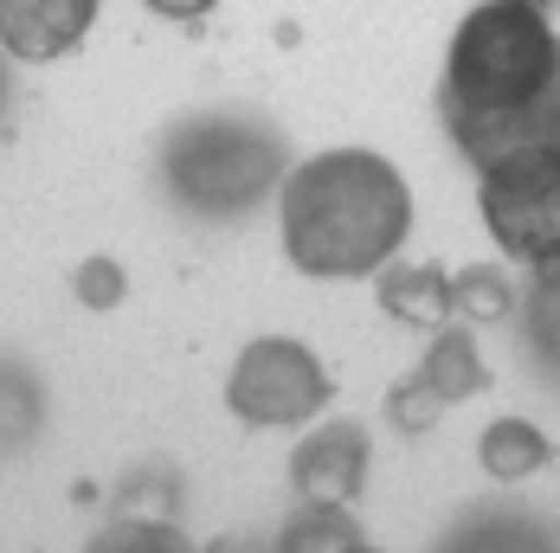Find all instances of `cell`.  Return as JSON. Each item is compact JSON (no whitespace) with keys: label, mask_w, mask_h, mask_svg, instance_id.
Returning a JSON list of instances; mask_svg holds the SVG:
<instances>
[{"label":"cell","mask_w":560,"mask_h":553,"mask_svg":"<svg viewBox=\"0 0 560 553\" xmlns=\"http://www.w3.org/2000/svg\"><path fill=\"white\" fill-rule=\"evenodd\" d=\"M439 116L464 162L490 174L522 149H560V33L528 0H483L457 20Z\"/></svg>","instance_id":"6da1fadb"},{"label":"cell","mask_w":560,"mask_h":553,"mask_svg":"<svg viewBox=\"0 0 560 553\" xmlns=\"http://www.w3.org/2000/svg\"><path fill=\"white\" fill-rule=\"evenodd\" d=\"M278 232L303 276H381L412 232V187L374 149H329L290 167L278 193Z\"/></svg>","instance_id":"7a4b0ae2"},{"label":"cell","mask_w":560,"mask_h":553,"mask_svg":"<svg viewBox=\"0 0 560 553\" xmlns=\"http://www.w3.org/2000/svg\"><path fill=\"white\" fill-rule=\"evenodd\" d=\"M290 142L258 110H194L162 136V193L174 213L200 225H232L258 213L290 180Z\"/></svg>","instance_id":"3957f363"},{"label":"cell","mask_w":560,"mask_h":553,"mask_svg":"<svg viewBox=\"0 0 560 553\" xmlns=\"http://www.w3.org/2000/svg\"><path fill=\"white\" fill-rule=\"evenodd\" d=\"M477 213L509 264L535 271L560 258V149H522L477 174Z\"/></svg>","instance_id":"277c9868"},{"label":"cell","mask_w":560,"mask_h":553,"mask_svg":"<svg viewBox=\"0 0 560 553\" xmlns=\"http://www.w3.org/2000/svg\"><path fill=\"white\" fill-rule=\"evenodd\" d=\"M329 392H336L329 367L303 341L258 334L232 361V374H225V412L245 419V425H258V432H290V425H310L329 405Z\"/></svg>","instance_id":"5b68a950"},{"label":"cell","mask_w":560,"mask_h":553,"mask_svg":"<svg viewBox=\"0 0 560 553\" xmlns=\"http://www.w3.org/2000/svg\"><path fill=\"white\" fill-rule=\"evenodd\" d=\"M290 483L303 502H354L368 490V425L329 419L290 450Z\"/></svg>","instance_id":"8992f818"},{"label":"cell","mask_w":560,"mask_h":553,"mask_svg":"<svg viewBox=\"0 0 560 553\" xmlns=\"http://www.w3.org/2000/svg\"><path fill=\"white\" fill-rule=\"evenodd\" d=\"M439 553H560V515L535 502H470L445 528Z\"/></svg>","instance_id":"52a82bcc"},{"label":"cell","mask_w":560,"mask_h":553,"mask_svg":"<svg viewBox=\"0 0 560 553\" xmlns=\"http://www.w3.org/2000/svg\"><path fill=\"white\" fill-rule=\"evenodd\" d=\"M97 20V0H0V39L20 64H52L78 52Z\"/></svg>","instance_id":"ba28073f"},{"label":"cell","mask_w":560,"mask_h":553,"mask_svg":"<svg viewBox=\"0 0 560 553\" xmlns=\"http://www.w3.org/2000/svg\"><path fill=\"white\" fill-rule=\"evenodd\" d=\"M515 348H522V361L560 392V258L548 264H535L528 271V290H522V303H515Z\"/></svg>","instance_id":"9c48e42d"},{"label":"cell","mask_w":560,"mask_h":553,"mask_svg":"<svg viewBox=\"0 0 560 553\" xmlns=\"http://www.w3.org/2000/svg\"><path fill=\"white\" fill-rule=\"evenodd\" d=\"M412 374L439 392L445 405H457V399H477V392L490 387V367H483V354H477V334H470V322H445V329L425 341V361H419Z\"/></svg>","instance_id":"30bf717a"},{"label":"cell","mask_w":560,"mask_h":553,"mask_svg":"<svg viewBox=\"0 0 560 553\" xmlns=\"http://www.w3.org/2000/svg\"><path fill=\"white\" fill-rule=\"evenodd\" d=\"M381 309L406 329H445L451 322V271L445 264H387Z\"/></svg>","instance_id":"8fae6325"},{"label":"cell","mask_w":560,"mask_h":553,"mask_svg":"<svg viewBox=\"0 0 560 553\" xmlns=\"http://www.w3.org/2000/svg\"><path fill=\"white\" fill-rule=\"evenodd\" d=\"M548 457H555V444H548L541 425H528V419H497L477 438V463H483L490 483H528L535 470H548Z\"/></svg>","instance_id":"7c38bea8"},{"label":"cell","mask_w":560,"mask_h":553,"mask_svg":"<svg viewBox=\"0 0 560 553\" xmlns=\"http://www.w3.org/2000/svg\"><path fill=\"white\" fill-rule=\"evenodd\" d=\"M522 303L515 276L503 264H470V271L451 276V322H470V329H490V322H509Z\"/></svg>","instance_id":"4fadbf2b"},{"label":"cell","mask_w":560,"mask_h":553,"mask_svg":"<svg viewBox=\"0 0 560 553\" xmlns=\"http://www.w3.org/2000/svg\"><path fill=\"white\" fill-rule=\"evenodd\" d=\"M361 541V521L348 515V502H303L278 534V553H354Z\"/></svg>","instance_id":"5bb4252c"},{"label":"cell","mask_w":560,"mask_h":553,"mask_svg":"<svg viewBox=\"0 0 560 553\" xmlns=\"http://www.w3.org/2000/svg\"><path fill=\"white\" fill-rule=\"evenodd\" d=\"M84 553H194V548L180 541V528H168L162 515H122Z\"/></svg>","instance_id":"9a60e30c"},{"label":"cell","mask_w":560,"mask_h":553,"mask_svg":"<svg viewBox=\"0 0 560 553\" xmlns=\"http://www.w3.org/2000/svg\"><path fill=\"white\" fill-rule=\"evenodd\" d=\"M387 419H393V432H399V438H425V432L445 419V399L425 387L419 374H406V380H393V387H387Z\"/></svg>","instance_id":"2e32d148"},{"label":"cell","mask_w":560,"mask_h":553,"mask_svg":"<svg viewBox=\"0 0 560 553\" xmlns=\"http://www.w3.org/2000/svg\"><path fill=\"white\" fill-rule=\"evenodd\" d=\"M71 290H78V303H84V309H116V303L129 296V276H122L116 258H84L78 276H71Z\"/></svg>","instance_id":"e0dca14e"},{"label":"cell","mask_w":560,"mask_h":553,"mask_svg":"<svg viewBox=\"0 0 560 553\" xmlns=\"http://www.w3.org/2000/svg\"><path fill=\"white\" fill-rule=\"evenodd\" d=\"M149 7H155L162 20H207L220 0H149Z\"/></svg>","instance_id":"ac0fdd59"},{"label":"cell","mask_w":560,"mask_h":553,"mask_svg":"<svg viewBox=\"0 0 560 553\" xmlns=\"http://www.w3.org/2000/svg\"><path fill=\"white\" fill-rule=\"evenodd\" d=\"M220 553H258V548H252V541H232V548H220Z\"/></svg>","instance_id":"d6986e66"},{"label":"cell","mask_w":560,"mask_h":553,"mask_svg":"<svg viewBox=\"0 0 560 553\" xmlns=\"http://www.w3.org/2000/svg\"><path fill=\"white\" fill-rule=\"evenodd\" d=\"M528 7H555V0H528Z\"/></svg>","instance_id":"ffe728a7"},{"label":"cell","mask_w":560,"mask_h":553,"mask_svg":"<svg viewBox=\"0 0 560 553\" xmlns=\"http://www.w3.org/2000/svg\"><path fill=\"white\" fill-rule=\"evenodd\" d=\"M354 553H381V548H354Z\"/></svg>","instance_id":"44dd1931"}]
</instances>
